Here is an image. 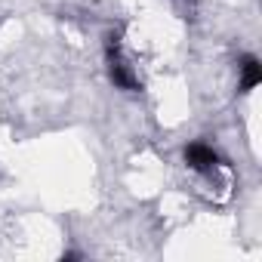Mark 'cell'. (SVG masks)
I'll return each mask as SVG.
<instances>
[{"mask_svg": "<svg viewBox=\"0 0 262 262\" xmlns=\"http://www.w3.org/2000/svg\"><path fill=\"white\" fill-rule=\"evenodd\" d=\"M108 77H111V83L117 90H126V93H136L139 90L136 74L117 59V37H108Z\"/></svg>", "mask_w": 262, "mask_h": 262, "instance_id": "obj_1", "label": "cell"}, {"mask_svg": "<svg viewBox=\"0 0 262 262\" xmlns=\"http://www.w3.org/2000/svg\"><path fill=\"white\" fill-rule=\"evenodd\" d=\"M185 161H188L191 170L207 173V170H213V167L219 164V155H216L207 142H191V145L185 148Z\"/></svg>", "mask_w": 262, "mask_h": 262, "instance_id": "obj_2", "label": "cell"}, {"mask_svg": "<svg viewBox=\"0 0 262 262\" xmlns=\"http://www.w3.org/2000/svg\"><path fill=\"white\" fill-rule=\"evenodd\" d=\"M237 68H241V93H250L262 83V65L256 56H244Z\"/></svg>", "mask_w": 262, "mask_h": 262, "instance_id": "obj_3", "label": "cell"}]
</instances>
